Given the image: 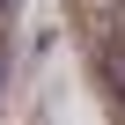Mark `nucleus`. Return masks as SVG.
<instances>
[{
	"instance_id": "4",
	"label": "nucleus",
	"mask_w": 125,
	"mask_h": 125,
	"mask_svg": "<svg viewBox=\"0 0 125 125\" xmlns=\"http://www.w3.org/2000/svg\"><path fill=\"white\" fill-rule=\"evenodd\" d=\"M0 8H8V0H0Z\"/></svg>"
},
{
	"instance_id": "1",
	"label": "nucleus",
	"mask_w": 125,
	"mask_h": 125,
	"mask_svg": "<svg viewBox=\"0 0 125 125\" xmlns=\"http://www.w3.org/2000/svg\"><path fill=\"white\" fill-rule=\"evenodd\" d=\"M118 8H125V0H81V30H88L96 52H103L110 37H125V30H118Z\"/></svg>"
},
{
	"instance_id": "2",
	"label": "nucleus",
	"mask_w": 125,
	"mask_h": 125,
	"mask_svg": "<svg viewBox=\"0 0 125 125\" xmlns=\"http://www.w3.org/2000/svg\"><path fill=\"white\" fill-rule=\"evenodd\" d=\"M96 74H103V88H110V103L125 110V37H110V44L96 52Z\"/></svg>"
},
{
	"instance_id": "3",
	"label": "nucleus",
	"mask_w": 125,
	"mask_h": 125,
	"mask_svg": "<svg viewBox=\"0 0 125 125\" xmlns=\"http://www.w3.org/2000/svg\"><path fill=\"white\" fill-rule=\"evenodd\" d=\"M0 74H8V59H0Z\"/></svg>"
}]
</instances>
